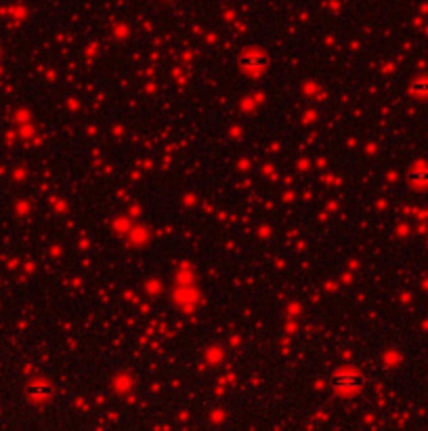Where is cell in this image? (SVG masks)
<instances>
[{
  "instance_id": "1",
  "label": "cell",
  "mask_w": 428,
  "mask_h": 431,
  "mask_svg": "<svg viewBox=\"0 0 428 431\" xmlns=\"http://www.w3.org/2000/svg\"><path fill=\"white\" fill-rule=\"evenodd\" d=\"M359 375L357 373H340V375H336L334 377V383H336V387H344V389H353L359 385Z\"/></svg>"
},
{
  "instance_id": "2",
  "label": "cell",
  "mask_w": 428,
  "mask_h": 431,
  "mask_svg": "<svg viewBox=\"0 0 428 431\" xmlns=\"http://www.w3.org/2000/svg\"><path fill=\"white\" fill-rule=\"evenodd\" d=\"M243 64H246V68L258 70V68H263V66L267 64V59H265L261 53H248L246 57H243Z\"/></svg>"
}]
</instances>
